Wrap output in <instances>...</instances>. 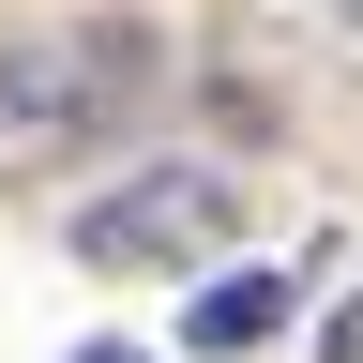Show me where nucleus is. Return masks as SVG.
Instances as JSON below:
<instances>
[{
	"mask_svg": "<svg viewBox=\"0 0 363 363\" xmlns=\"http://www.w3.org/2000/svg\"><path fill=\"white\" fill-rule=\"evenodd\" d=\"M288 272H212V288L197 303H182V348H197V363H242V348H272V333H288Z\"/></svg>",
	"mask_w": 363,
	"mask_h": 363,
	"instance_id": "obj_3",
	"label": "nucleus"
},
{
	"mask_svg": "<svg viewBox=\"0 0 363 363\" xmlns=\"http://www.w3.org/2000/svg\"><path fill=\"white\" fill-rule=\"evenodd\" d=\"M227 227H242V182L167 152V167H136V182H106L76 212V257L91 272H197V257H227Z\"/></svg>",
	"mask_w": 363,
	"mask_h": 363,
	"instance_id": "obj_2",
	"label": "nucleus"
},
{
	"mask_svg": "<svg viewBox=\"0 0 363 363\" xmlns=\"http://www.w3.org/2000/svg\"><path fill=\"white\" fill-rule=\"evenodd\" d=\"M76 363H152V348H76Z\"/></svg>",
	"mask_w": 363,
	"mask_h": 363,
	"instance_id": "obj_4",
	"label": "nucleus"
},
{
	"mask_svg": "<svg viewBox=\"0 0 363 363\" xmlns=\"http://www.w3.org/2000/svg\"><path fill=\"white\" fill-rule=\"evenodd\" d=\"M167 91V30L152 16H91L45 45H0V182H61Z\"/></svg>",
	"mask_w": 363,
	"mask_h": 363,
	"instance_id": "obj_1",
	"label": "nucleus"
}]
</instances>
